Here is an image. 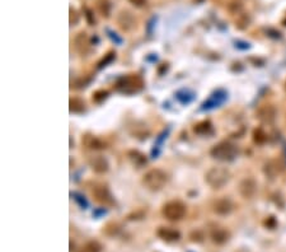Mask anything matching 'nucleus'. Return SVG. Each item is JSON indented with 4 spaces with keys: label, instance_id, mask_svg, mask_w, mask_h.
Here are the masks:
<instances>
[{
    "label": "nucleus",
    "instance_id": "nucleus-1",
    "mask_svg": "<svg viewBox=\"0 0 286 252\" xmlns=\"http://www.w3.org/2000/svg\"><path fill=\"white\" fill-rule=\"evenodd\" d=\"M168 182V175L163 169L153 168L142 176V185L150 191H160Z\"/></svg>",
    "mask_w": 286,
    "mask_h": 252
},
{
    "label": "nucleus",
    "instance_id": "nucleus-2",
    "mask_svg": "<svg viewBox=\"0 0 286 252\" xmlns=\"http://www.w3.org/2000/svg\"><path fill=\"white\" fill-rule=\"evenodd\" d=\"M230 172L222 167H212L205 173V182L212 190H220L230 181Z\"/></svg>",
    "mask_w": 286,
    "mask_h": 252
},
{
    "label": "nucleus",
    "instance_id": "nucleus-3",
    "mask_svg": "<svg viewBox=\"0 0 286 252\" xmlns=\"http://www.w3.org/2000/svg\"><path fill=\"white\" fill-rule=\"evenodd\" d=\"M144 88V81L142 78L136 74H130L126 77L120 78L116 83V89L120 93L124 94H135Z\"/></svg>",
    "mask_w": 286,
    "mask_h": 252
},
{
    "label": "nucleus",
    "instance_id": "nucleus-4",
    "mask_svg": "<svg viewBox=\"0 0 286 252\" xmlns=\"http://www.w3.org/2000/svg\"><path fill=\"white\" fill-rule=\"evenodd\" d=\"M210 154L212 155V158L218 159L222 162H229L233 161L238 154V148L234 144L229 143V141H222L219 144L214 145L210 150Z\"/></svg>",
    "mask_w": 286,
    "mask_h": 252
},
{
    "label": "nucleus",
    "instance_id": "nucleus-5",
    "mask_svg": "<svg viewBox=\"0 0 286 252\" xmlns=\"http://www.w3.org/2000/svg\"><path fill=\"white\" fill-rule=\"evenodd\" d=\"M187 213V208L184 202L180 200H172L168 201L167 204H164L162 208V214L166 219L170 220V222H178L180 219H184Z\"/></svg>",
    "mask_w": 286,
    "mask_h": 252
},
{
    "label": "nucleus",
    "instance_id": "nucleus-6",
    "mask_svg": "<svg viewBox=\"0 0 286 252\" xmlns=\"http://www.w3.org/2000/svg\"><path fill=\"white\" fill-rule=\"evenodd\" d=\"M93 197L97 202H100V205L103 206H114V199L112 194L110 192L108 188L106 186H97L93 190Z\"/></svg>",
    "mask_w": 286,
    "mask_h": 252
},
{
    "label": "nucleus",
    "instance_id": "nucleus-7",
    "mask_svg": "<svg viewBox=\"0 0 286 252\" xmlns=\"http://www.w3.org/2000/svg\"><path fill=\"white\" fill-rule=\"evenodd\" d=\"M238 191L244 199H252L257 192V182L253 177H244L239 182Z\"/></svg>",
    "mask_w": 286,
    "mask_h": 252
},
{
    "label": "nucleus",
    "instance_id": "nucleus-8",
    "mask_svg": "<svg viewBox=\"0 0 286 252\" xmlns=\"http://www.w3.org/2000/svg\"><path fill=\"white\" fill-rule=\"evenodd\" d=\"M117 25L124 32H130L136 26V20L128 11H121L117 16Z\"/></svg>",
    "mask_w": 286,
    "mask_h": 252
},
{
    "label": "nucleus",
    "instance_id": "nucleus-9",
    "mask_svg": "<svg viewBox=\"0 0 286 252\" xmlns=\"http://www.w3.org/2000/svg\"><path fill=\"white\" fill-rule=\"evenodd\" d=\"M88 163L89 167L92 168V171L96 172V173H100V175L106 173L110 168L108 162H107V159L103 155H93V157L89 158Z\"/></svg>",
    "mask_w": 286,
    "mask_h": 252
},
{
    "label": "nucleus",
    "instance_id": "nucleus-10",
    "mask_svg": "<svg viewBox=\"0 0 286 252\" xmlns=\"http://www.w3.org/2000/svg\"><path fill=\"white\" fill-rule=\"evenodd\" d=\"M233 208V202L229 199H226V197L216 200V201L212 204V211H214L215 214H218V215H228V214L232 213Z\"/></svg>",
    "mask_w": 286,
    "mask_h": 252
},
{
    "label": "nucleus",
    "instance_id": "nucleus-11",
    "mask_svg": "<svg viewBox=\"0 0 286 252\" xmlns=\"http://www.w3.org/2000/svg\"><path fill=\"white\" fill-rule=\"evenodd\" d=\"M257 117L264 124H271L276 119V108L272 105H264L257 112Z\"/></svg>",
    "mask_w": 286,
    "mask_h": 252
},
{
    "label": "nucleus",
    "instance_id": "nucleus-12",
    "mask_svg": "<svg viewBox=\"0 0 286 252\" xmlns=\"http://www.w3.org/2000/svg\"><path fill=\"white\" fill-rule=\"evenodd\" d=\"M74 45H75V50L78 51L82 55H86L90 50V40H89L88 35L86 32H80L78 36L75 37L74 40Z\"/></svg>",
    "mask_w": 286,
    "mask_h": 252
},
{
    "label": "nucleus",
    "instance_id": "nucleus-13",
    "mask_svg": "<svg viewBox=\"0 0 286 252\" xmlns=\"http://www.w3.org/2000/svg\"><path fill=\"white\" fill-rule=\"evenodd\" d=\"M82 143L83 145H86L88 149H92V150H102V149H106V143L102 140V139L97 138V136H93V135H86L83 136L82 139Z\"/></svg>",
    "mask_w": 286,
    "mask_h": 252
},
{
    "label": "nucleus",
    "instance_id": "nucleus-14",
    "mask_svg": "<svg viewBox=\"0 0 286 252\" xmlns=\"http://www.w3.org/2000/svg\"><path fill=\"white\" fill-rule=\"evenodd\" d=\"M156 234L166 242H174L180 238V233L178 230L168 227H160L158 229V232H156Z\"/></svg>",
    "mask_w": 286,
    "mask_h": 252
},
{
    "label": "nucleus",
    "instance_id": "nucleus-15",
    "mask_svg": "<svg viewBox=\"0 0 286 252\" xmlns=\"http://www.w3.org/2000/svg\"><path fill=\"white\" fill-rule=\"evenodd\" d=\"M230 234L225 228L222 227H215L212 229V239L218 244H222L228 241Z\"/></svg>",
    "mask_w": 286,
    "mask_h": 252
},
{
    "label": "nucleus",
    "instance_id": "nucleus-16",
    "mask_svg": "<svg viewBox=\"0 0 286 252\" xmlns=\"http://www.w3.org/2000/svg\"><path fill=\"white\" fill-rule=\"evenodd\" d=\"M281 172V164L278 161H270L267 162L266 166H264V173L268 176L270 178H275L276 176Z\"/></svg>",
    "mask_w": 286,
    "mask_h": 252
},
{
    "label": "nucleus",
    "instance_id": "nucleus-17",
    "mask_svg": "<svg viewBox=\"0 0 286 252\" xmlns=\"http://www.w3.org/2000/svg\"><path fill=\"white\" fill-rule=\"evenodd\" d=\"M102 244L98 241H89L79 248L78 252H102Z\"/></svg>",
    "mask_w": 286,
    "mask_h": 252
},
{
    "label": "nucleus",
    "instance_id": "nucleus-18",
    "mask_svg": "<svg viewBox=\"0 0 286 252\" xmlns=\"http://www.w3.org/2000/svg\"><path fill=\"white\" fill-rule=\"evenodd\" d=\"M86 110V103L80 98H72L70 100V112L74 114H80Z\"/></svg>",
    "mask_w": 286,
    "mask_h": 252
},
{
    "label": "nucleus",
    "instance_id": "nucleus-19",
    "mask_svg": "<svg viewBox=\"0 0 286 252\" xmlns=\"http://www.w3.org/2000/svg\"><path fill=\"white\" fill-rule=\"evenodd\" d=\"M128 157H130V159L134 162V163L139 167L146 163V158H145V155L142 154L140 152H138V150H132V152L128 153Z\"/></svg>",
    "mask_w": 286,
    "mask_h": 252
},
{
    "label": "nucleus",
    "instance_id": "nucleus-20",
    "mask_svg": "<svg viewBox=\"0 0 286 252\" xmlns=\"http://www.w3.org/2000/svg\"><path fill=\"white\" fill-rule=\"evenodd\" d=\"M194 130V133L204 135V134H208V131L212 130V124H210L208 121H202V122H200V124L196 125Z\"/></svg>",
    "mask_w": 286,
    "mask_h": 252
},
{
    "label": "nucleus",
    "instance_id": "nucleus-21",
    "mask_svg": "<svg viewBox=\"0 0 286 252\" xmlns=\"http://www.w3.org/2000/svg\"><path fill=\"white\" fill-rule=\"evenodd\" d=\"M253 140L257 143V144H264V141L267 140V134L264 133L262 129H256L253 131Z\"/></svg>",
    "mask_w": 286,
    "mask_h": 252
},
{
    "label": "nucleus",
    "instance_id": "nucleus-22",
    "mask_svg": "<svg viewBox=\"0 0 286 252\" xmlns=\"http://www.w3.org/2000/svg\"><path fill=\"white\" fill-rule=\"evenodd\" d=\"M110 3L107 0H98V9L103 17H110Z\"/></svg>",
    "mask_w": 286,
    "mask_h": 252
},
{
    "label": "nucleus",
    "instance_id": "nucleus-23",
    "mask_svg": "<svg viewBox=\"0 0 286 252\" xmlns=\"http://www.w3.org/2000/svg\"><path fill=\"white\" fill-rule=\"evenodd\" d=\"M79 22V14L76 13V11L74 9H70V23L72 26H75Z\"/></svg>",
    "mask_w": 286,
    "mask_h": 252
},
{
    "label": "nucleus",
    "instance_id": "nucleus-24",
    "mask_svg": "<svg viewBox=\"0 0 286 252\" xmlns=\"http://www.w3.org/2000/svg\"><path fill=\"white\" fill-rule=\"evenodd\" d=\"M128 2L138 8H142V7L146 6V0H128Z\"/></svg>",
    "mask_w": 286,
    "mask_h": 252
},
{
    "label": "nucleus",
    "instance_id": "nucleus-25",
    "mask_svg": "<svg viewBox=\"0 0 286 252\" xmlns=\"http://www.w3.org/2000/svg\"><path fill=\"white\" fill-rule=\"evenodd\" d=\"M285 89H286V84H285Z\"/></svg>",
    "mask_w": 286,
    "mask_h": 252
}]
</instances>
